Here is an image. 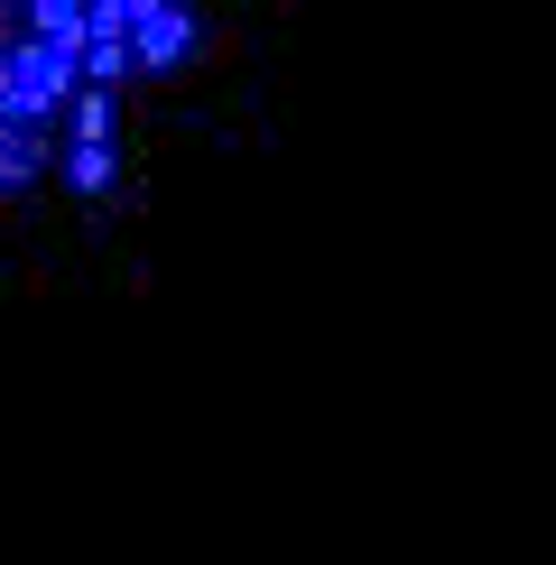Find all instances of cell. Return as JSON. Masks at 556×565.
Wrapping results in <instances>:
<instances>
[{"label":"cell","instance_id":"6da1fadb","mask_svg":"<svg viewBox=\"0 0 556 565\" xmlns=\"http://www.w3.org/2000/svg\"><path fill=\"white\" fill-rule=\"evenodd\" d=\"M75 103H84V56L10 38V56H0V121H56Z\"/></svg>","mask_w":556,"mask_h":565},{"label":"cell","instance_id":"7a4b0ae2","mask_svg":"<svg viewBox=\"0 0 556 565\" xmlns=\"http://www.w3.org/2000/svg\"><path fill=\"white\" fill-rule=\"evenodd\" d=\"M195 38H204L195 10H177V0H130V56H139V75L185 65V56H195Z\"/></svg>","mask_w":556,"mask_h":565},{"label":"cell","instance_id":"3957f363","mask_svg":"<svg viewBox=\"0 0 556 565\" xmlns=\"http://www.w3.org/2000/svg\"><path fill=\"white\" fill-rule=\"evenodd\" d=\"M121 139V93H93L84 84V103L65 111V149H111Z\"/></svg>","mask_w":556,"mask_h":565},{"label":"cell","instance_id":"277c9868","mask_svg":"<svg viewBox=\"0 0 556 565\" xmlns=\"http://www.w3.org/2000/svg\"><path fill=\"white\" fill-rule=\"evenodd\" d=\"M0 177L38 185L46 177V121H0Z\"/></svg>","mask_w":556,"mask_h":565},{"label":"cell","instance_id":"5b68a950","mask_svg":"<svg viewBox=\"0 0 556 565\" xmlns=\"http://www.w3.org/2000/svg\"><path fill=\"white\" fill-rule=\"evenodd\" d=\"M65 185L75 195H111V149H65Z\"/></svg>","mask_w":556,"mask_h":565}]
</instances>
